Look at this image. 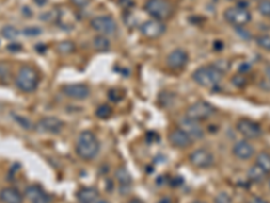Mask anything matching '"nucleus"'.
<instances>
[{"instance_id":"obj_1","label":"nucleus","mask_w":270,"mask_h":203,"mask_svg":"<svg viewBox=\"0 0 270 203\" xmlns=\"http://www.w3.org/2000/svg\"><path fill=\"white\" fill-rule=\"evenodd\" d=\"M76 152L80 159L91 161L100 152V142L92 132H81L76 141Z\"/></svg>"},{"instance_id":"obj_2","label":"nucleus","mask_w":270,"mask_h":203,"mask_svg":"<svg viewBox=\"0 0 270 203\" xmlns=\"http://www.w3.org/2000/svg\"><path fill=\"white\" fill-rule=\"evenodd\" d=\"M192 79L200 87L208 89H216L223 80V73L216 69L214 65L212 67H200L193 72Z\"/></svg>"},{"instance_id":"obj_3","label":"nucleus","mask_w":270,"mask_h":203,"mask_svg":"<svg viewBox=\"0 0 270 203\" xmlns=\"http://www.w3.org/2000/svg\"><path fill=\"white\" fill-rule=\"evenodd\" d=\"M39 84L38 72L32 67H22L18 70V75L15 77V85L22 92H34Z\"/></svg>"},{"instance_id":"obj_4","label":"nucleus","mask_w":270,"mask_h":203,"mask_svg":"<svg viewBox=\"0 0 270 203\" xmlns=\"http://www.w3.org/2000/svg\"><path fill=\"white\" fill-rule=\"evenodd\" d=\"M143 8L153 19L162 22L170 18L175 13V7L169 0H146Z\"/></svg>"},{"instance_id":"obj_5","label":"nucleus","mask_w":270,"mask_h":203,"mask_svg":"<svg viewBox=\"0 0 270 203\" xmlns=\"http://www.w3.org/2000/svg\"><path fill=\"white\" fill-rule=\"evenodd\" d=\"M224 19L234 27H245L252 20V14L245 7L233 6L224 11Z\"/></svg>"},{"instance_id":"obj_6","label":"nucleus","mask_w":270,"mask_h":203,"mask_svg":"<svg viewBox=\"0 0 270 203\" xmlns=\"http://www.w3.org/2000/svg\"><path fill=\"white\" fill-rule=\"evenodd\" d=\"M91 27L100 35H113L118 33V23L110 15H99L91 20Z\"/></svg>"},{"instance_id":"obj_7","label":"nucleus","mask_w":270,"mask_h":203,"mask_svg":"<svg viewBox=\"0 0 270 203\" xmlns=\"http://www.w3.org/2000/svg\"><path fill=\"white\" fill-rule=\"evenodd\" d=\"M215 114V107L208 103V102L200 101L196 102L193 104H191L188 108H187V117L191 118V119H195V121H204V119H208L211 118L212 115Z\"/></svg>"},{"instance_id":"obj_8","label":"nucleus","mask_w":270,"mask_h":203,"mask_svg":"<svg viewBox=\"0 0 270 203\" xmlns=\"http://www.w3.org/2000/svg\"><path fill=\"white\" fill-rule=\"evenodd\" d=\"M214 154L209 152L206 148H199L195 149L193 152L189 154V163L193 165L195 168L200 169H207L209 167L214 165Z\"/></svg>"},{"instance_id":"obj_9","label":"nucleus","mask_w":270,"mask_h":203,"mask_svg":"<svg viewBox=\"0 0 270 203\" xmlns=\"http://www.w3.org/2000/svg\"><path fill=\"white\" fill-rule=\"evenodd\" d=\"M139 32L141 34L149 39H156L159 38L161 35L165 34L166 32V25L163 23L162 20H157V19H149L143 22L142 25L139 26Z\"/></svg>"},{"instance_id":"obj_10","label":"nucleus","mask_w":270,"mask_h":203,"mask_svg":"<svg viewBox=\"0 0 270 203\" xmlns=\"http://www.w3.org/2000/svg\"><path fill=\"white\" fill-rule=\"evenodd\" d=\"M237 130L242 134L247 140H255L259 138L262 134V129L257 122L250 121V119H239L237 123Z\"/></svg>"},{"instance_id":"obj_11","label":"nucleus","mask_w":270,"mask_h":203,"mask_svg":"<svg viewBox=\"0 0 270 203\" xmlns=\"http://www.w3.org/2000/svg\"><path fill=\"white\" fill-rule=\"evenodd\" d=\"M178 127L188 134L192 140H200L204 137V129L201 127L200 122L191 119L188 117H184L178 122Z\"/></svg>"},{"instance_id":"obj_12","label":"nucleus","mask_w":270,"mask_h":203,"mask_svg":"<svg viewBox=\"0 0 270 203\" xmlns=\"http://www.w3.org/2000/svg\"><path fill=\"white\" fill-rule=\"evenodd\" d=\"M189 54L188 51H184L181 48H177L172 51L166 57V64L172 69H182L188 64Z\"/></svg>"},{"instance_id":"obj_13","label":"nucleus","mask_w":270,"mask_h":203,"mask_svg":"<svg viewBox=\"0 0 270 203\" xmlns=\"http://www.w3.org/2000/svg\"><path fill=\"white\" fill-rule=\"evenodd\" d=\"M64 95H66L70 99H76V101H84L91 95V89L87 84H68L63 87Z\"/></svg>"},{"instance_id":"obj_14","label":"nucleus","mask_w":270,"mask_h":203,"mask_svg":"<svg viewBox=\"0 0 270 203\" xmlns=\"http://www.w3.org/2000/svg\"><path fill=\"white\" fill-rule=\"evenodd\" d=\"M63 127L64 122L56 117H44L37 123V130L42 132V133L57 134L63 130Z\"/></svg>"},{"instance_id":"obj_15","label":"nucleus","mask_w":270,"mask_h":203,"mask_svg":"<svg viewBox=\"0 0 270 203\" xmlns=\"http://www.w3.org/2000/svg\"><path fill=\"white\" fill-rule=\"evenodd\" d=\"M169 141L175 148H180V149H185V148H188L193 142V140L184 130H181L180 127H177V129L170 132Z\"/></svg>"},{"instance_id":"obj_16","label":"nucleus","mask_w":270,"mask_h":203,"mask_svg":"<svg viewBox=\"0 0 270 203\" xmlns=\"http://www.w3.org/2000/svg\"><path fill=\"white\" fill-rule=\"evenodd\" d=\"M25 197L30 203H50V197L39 186H29L25 191Z\"/></svg>"},{"instance_id":"obj_17","label":"nucleus","mask_w":270,"mask_h":203,"mask_svg":"<svg viewBox=\"0 0 270 203\" xmlns=\"http://www.w3.org/2000/svg\"><path fill=\"white\" fill-rule=\"evenodd\" d=\"M77 201L79 203H104L100 192L94 187H84L77 191Z\"/></svg>"},{"instance_id":"obj_18","label":"nucleus","mask_w":270,"mask_h":203,"mask_svg":"<svg viewBox=\"0 0 270 203\" xmlns=\"http://www.w3.org/2000/svg\"><path fill=\"white\" fill-rule=\"evenodd\" d=\"M234 156L239 160H250L254 156V148L249 141L242 140L233 146Z\"/></svg>"},{"instance_id":"obj_19","label":"nucleus","mask_w":270,"mask_h":203,"mask_svg":"<svg viewBox=\"0 0 270 203\" xmlns=\"http://www.w3.org/2000/svg\"><path fill=\"white\" fill-rule=\"evenodd\" d=\"M115 176H116V180H118V184H119V188L122 194H127L128 191L131 190L132 179L130 176V173L127 172L126 168H118Z\"/></svg>"},{"instance_id":"obj_20","label":"nucleus","mask_w":270,"mask_h":203,"mask_svg":"<svg viewBox=\"0 0 270 203\" xmlns=\"http://www.w3.org/2000/svg\"><path fill=\"white\" fill-rule=\"evenodd\" d=\"M0 201L3 203H23V195L14 187H6L0 191Z\"/></svg>"},{"instance_id":"obj_21","label":"nucleus","mask_w":270,"mask_h":203,"mask_svg":"<svg viewBox=\"0 0 270 203\" xmlns=\"http://www.w3.org/2000/svg\"><path fill=\"white\" fill-rule=\"evenodd\" d=\"M249 179L252 180V182H254V183H261L262 180H264L265 178H266V172L262 171L258 165H253L252 168L249 169Z\"/></svg>"},{"instance_id":"obj_22","label":"nucleus","mask_w":270,"mask_h":203,"mask_svg":"<svg viewBox=\"0 0 270 203\" xmlns=\"http://www.w3.org/2000/svg\"><path fill=\"white\" fill-rule=\"evenodd\" d=\"M255 165H258L262 171L270 173V154L266 152L259 153L255 160Z\"/></svg>"},{"instance_id":"obj_23","label":"nucleus","mask_w":270,"mask_h":203,"mask_svg":"<svg viewBox=\"0 0 270 203\" xmlns=\"http://www.w3.org/2000/svg\"><path fill=\"white\" fill-rule=\"evenodd\" d=\"M94 46L96 51H107L110 48H111V42H110V39L106 37V35H97V37H95L94 38Z\"/></svg>"},{"instance_id":"obj_24","label":"nucleus","mask_w":270,"mask_h":203,"mask_svg":"<svg viewBox=\"0 0 270 203\" xmlns=\"http://www.w3.org/2000/svg\"><path fill=\"white\" fill-rule=\"evenodd\" d=\"M0 34H1V37L6 39H10V41H14V39H16L19 37V32L18 29L15 27V26H11V25H7L4 26L1 30H0Z\"/></svg>"},{"instance_id":"obj_25","label":"nucleus","mask_w":270,"mask_h":203,"mask_svg":"<svg viewBox=\"0 0 270 203\" xmlns=\"http://www.w3.org/2000/svg\"><path fill=\"white\" fill-rule=\"evenodd\" d=\"M57 51L61 54H70L76 51V45L72 41H63L57 45Z\"/></svg>"},{"instance_id":"obj_26","label":"nucleus","mask_w":270,"mask_h":203,"mask_svg":"<svg viewBox=\"0 0 270 203\" xmlns=\"http://www.w3.org/2000/svg\"><path fill=\"white\" fill-rule=\"evenodd\" d=\"M113 110L111 106H108V104H103V106H99L97 110H96V115H97V118H100V119H107L110 118L111 115H112Z\"/></svg>"},{"instance_id":"obj_27","label":"nucleus","mask_w":270,"mask_h":203,"mask_svg":"<svg viewBox=\"0 0 270 203\" xmlns=\"http://www.w3.org/2000/svg\"><path fill=\"white\" fill-rule=\"evenodd\" d=\"M14 119H15V122L18 123L19 126H22L23 129H26V130H32V127H34V125L32 123V121L29 119V118H26V117H22V115H13Z\"/></svg>"},{"instance_id":"obj_28","label":"nucleus","mask_w":270,"mask_h":203,"mask_svg":"<svg viewBox=\"0 0 270 203\" xmlns=\"http://www.w3.org/2000/svg\"><path fill=\"white\" fill-rule=\"evenodd\" d=\"M258 13L262 17L270 18V0H259L258 3Z\"/></svg>"},{"instance_id":"obj_29","label":"nucleus","mask_w":270,"mask_h":203,"mask_svg":"<svg viewBox=\"0 0 270 203\" xmlns=\"http://www.w3.org/2000/svg\"><path fill=\"white\" fill-rule=\"evenodd\" d=\"M255 42H257L259 48L270 51V35H268V34H261V35H258L257 38H255Z\"/></svg>"},{"instance_id":"obj_30","label":"nucleus","mask_w":270,"mask_h":203,"mask_svg":"<svg viewBox=\"0 0 270 203\" xmlns=\"http://www.w3.org/2000/svg\"><path fill=\"white\" fill-rule=\"evenodd\" d=\"M22 33L25 34L26 37H29V38H34V37H38L42 33V30L39 27H37V26H29V27L23 29Z\"/></svg>"},{"instance_id":"obj_31","label":"nucleus","mask_w":270,"mask_h":203,"mask_svg":"<svg viewBox=\"0 0 270 203\" xmlns=\"http://www.w3.org/2000/svg\"><path fill=\"white\" fill-rule=\"evenodd\" d=\"M231 83H233L235 87H238V88H243L246 84H247V80H246V77L242 73H238V75H235L233 77Z\"/></svg>"},{"instance_id":"obj_32","label":"nucleus","mask_w":270,"mask_h":203,"mask_svg":"<svg viewBox=\"0 0 270 203\" xmlns=\"http://www.w3.org/2000/svg\"><path fill=\"white\" fill-rule=\"evenodd\" d=\"M215 203H231V197L227 192H220L215 198Z\"/></svg>"},{"instance_id":"obj_33","label":"nucleus","mask_w":270,"mask_h":203,"mask_svg":"<svg viewBox=\"0 0 270 203\" xmlns=\"http://www.w3.org/2000/svg\"><path fill=\"white\" fill-rule=\"evenodd\" d=\"M118 92H119V89H111L110 94H108L110 99H112V101H120V99L123 98V92L119 94V95H118Z\"/></svg>"},{"instance_id":"obj_34","label":"nucleus","mask_w":270,"mask_h":203,"mask_svg":"<svg viewBox=\"0 0 270 203\" xmlns=\"http://www.w3.org/2000/svg\"><path fill=\"white\" fill-rule=\"evenodd\" d=\"M72 1V4L76 7H79V8H82V7H87L91 3V0H70Z\"/></svg>"},{"instance_id":"obj_35","label":"nucleus","mask_w":270,"mask_h":203,"mask_svg":"<svg viewBox=\"0 0 270 203\" xmlns=\"http://www.w3.org/2000/svg\"><path fill=\"white\" fill-rule=\"evenodd\" d=\"M7 51H22V45L10 44L8 46H7Z\"/></svg>"},{"instance_id":"obj_36","label":"nucleus","mask_w":270,"mask_h":203,"mask_svg":"<svg viewBox=\"0 0 270 203\" xmlns=\"http://www.w3.org/2000/svg\"><path fill=\"white\" fill-rule=\"evenodd\" d=\"M250 68H252V67H250L249 64H242V65L239 67V73H242V75H243V73H247V72H250Z\"/></svg>"},{"instance_id":"obj_37","label":"nucleus","mask_w":270,"mask_h":203,"mask_svg":"<svg viewBox=\"0 0 270 203\" xmlns=\"http://www.w3.org/2000/svg\"><path fill=\"white\" fill-rule=\"evenodd\" d=\"M7 73H8V68H7L4 64H0V79H3Z\"/></svg>"},{"instance_id":"obj_38","label":"nucleus","mask_w":270,"mask_h":203,"mask_svg":"<svg viewBox=\"0 0 270 203\" xmlns=\"http://www.w3.org/2000/svg\"><path fill=\"white\" fill-rule=\"evenodd\" d=\"M253 203H269L268 201H265V199H261V198H258V199H255Z\"/></svg>"},{"instance_id":"obj_39","label":"nucleus","mask_w":270,"mask_h":203,"mask_svg":"<svg viewBox=\"0 0 270 203\" xmlns=\"http://www.w3.org/2000/svg\"><path fill=\"white\" fill-rule=\"evenodd\" d=\"M265 73H266V77H268V82L270 83V67H269V68H266Z\"/></svg>"},{"instance_id":"obj_40","label":"nucleus","mask_w":270,"mask_h":203,"mask_svg":"<svg viewBox=\"0 0 270 203\" xmlns=\"http://www.w3.org/2000/svg\"><path fill=\"white\" fill-rule=\"evenodd\" d=\"M159 203H170L169 201H168V199H162V201H161V202Z\"/></svg>"},{"instance_id":"obj_41","label":"nucleus","mask_w":270,"mask_h":203,"mask_svg":"<svg viewBox=\"0 0 270 203\" xmlns=\"http://www.w3.org/2000/svg\"><path fill=\"white\" fill-rule=\"evenodd\" d=\"M192 203H207V202H204V201H195V202Z\"/></svg>"},{"instance_id":"obj_42","label":"nucleus","mask_w":270,"mask_h":203,"mask_svg":"<svg viewBox=\"0 0 270 203\" xmlns=\"http://www.w3.org/2000/svg\"><path fill=\"white\" fill-rule=\"evenodd\" d=\"M269 187H270V178H269Z\"/></svg>"}]
</instances>
